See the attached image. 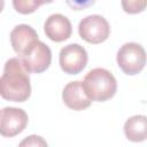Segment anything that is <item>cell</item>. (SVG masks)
I'll use <instances>...</instances> for the list:
<instances>
[{
  "instance_id": "cell-11",
  "label": "cell",
  "mask_w": 147,
  "mask_h": 147,
  "mask_svg": "<svg viewBox=\"0 0 147 147\" xmlns=\"http://www.w3.org/2000/svg\"><path fill=\"white\" fill-rule=\"evenodd\" d=\"M124 134L127 140L140 142L147 138V118L144 115H134L124 124Z\"/></svg>"
},
{
  "instance_id": "cell-8",
  "label": "cell",
  "mask_w": 147,
  "mask_h": 147,
  "mask_svg": "<svg viewBox=\"0 0 147 147\" xmlns=\"http://www.w3.org/2000/svg\"><path fill=\"white\" fill-rule=\"evenodd\" d=\"M38 40L37 32L28 24H18L10 32V42L18 57L30 53Z\"/></svg>"
},
{
  "instance_id": "cell-3",
  "label": "cell",
  "mask_w": 147,
  "mask_h": 147,
  "mask_svg": "<svg viewBox=\"0 0 147 147\" xmlns=\"http://www.w3.org/2000/svg\"><path fill=\"white\" fill-rule=\"evenodd\" d=\"M116 61L121 70L130 76L138 75L146 64V52L137 42H126L117 52Z\"/></svg>"
},
{
  "instance_id": "cell-10",
  "label": "cell",
  "mask_w": 147,
  "mask_h": 147,
  "mask_svg": "<svg viewBox=\"0 0 147 147\" xmlns=\"http://www.w3.org/2000/svg\"><path fill=\"white\" fill-rule=\"evenodd\" d=\"M62 100L64 105L76 111L84 110L91 106V100L87 96L82 82H70L68 83L62 92Z\"/></svg>"
},
{
  "instance_id": "cell-5",
  "label": "cell",
  "mask_w": 147,
  "mask_h": 147,
  "mask_svg": "<svg viewBox=\"0 0 147 147\" xmlns=\"http://www.w3.org/2000/svg\"><path fill=\"white\" fill-rule=\"evenodd\" d=\"M29 122L28 114L15 107H5L0 110V136L11 138L24 131Z\"/></svg>"
},
{
  "instance_id": "cell-14",
  "label": "cell",
  "mask_w": 147,
  "mask_h": 147,
  "mask_svg": "<svg viewBox=\"0 0 147 147\" xmlns=\"http://www.w3.org/2000/svg\"><path fill=\"white\" fill-rule=\"evenodd\" d=\"M65 2L74 10H84L93 6L96 0H65Z\"/></svg>"
},
{
  "instance_id": "cell-9",
  "label": "cell",
  "mask_w": 147,
  "mask_h": 147,
  "mask_svg": "<svg viewBox=\"0 0 147 147\" xmlns=\"http://www.w3.org/2000/svg\"><path fill=\"white\" fill-rule=\"evenodd\" d=\"M45 34L55 42H61L70 38L72 33L71 22L62 14H53L48 16L44 24Z\"/></svg>"
},
{
  "instance_id": "cell-2",
  "label": "cell",
  "mask_w": 147,
  "mask_h": 147,
  "mask_svg": "<svg viewBox=\"0 0 147 147\" xmlns=\"http://www.w3.org/2000/svg\"><path fill=\"white\" fill-rule=\"evenodd\" d=\"M82 84L91 101H107L111 99L117 91L116 78L110 71L103 68H94L90 70Z\"/></svg>"
},
{
  "instance_id": "cell-4",
  "label": "cell",
  "mask_w": 147,
  "mask_h": 147,
  "mask_svg": "<svg viewBox=\"0 0 147 147\" xmlns=\"http://www.w3.org/2000/svg\"><path fill=\"white\" fill-rule=\"evenodd\" d=\"M78 33L86 42L96 45L107 40L110 34V26L103 16L88 15L79 22Z\"/></svg>"
},
{
  "instance_id": "cell-1",
  "label": "cell",
  "mask_w": 147,
  "mask_h": 147,
  "mask_svg": "<svg viewBox=\"0 0 147 147\" xmlns=\"http://www.w3.org/2000/svg\"><path fill=\"white\" fill-rule=\"evenodd\" d=\"M31 95L29 72L23 67L20 57L9 59L0 77V96L7 101L24 102Z\"/></svg>"
},
{
  "instance_id": "cell-13",
  "label": "cell",
  "mask_w": 147,
  "mask_h": 147,
  "mask_svg": "<svg viewBox=\"0 0 147 147\" xmlns=\"http://www.w3.org/2000/svg\"><path fill=\"white\" fill-rule=\"evenodd\" d=\"M13 7L17 13L23 15L32 14L39 8L33 0H13Z\"/></svg>"
},
{
  "instance_id": "cell-17",
  "label": "cell",
  "mask_w": 147,
  "mask_h": 147,
  "mask_svg": "<svg viewBox=\"0 0 147 147\" xmlns=\"http://www.w3.org/2000/svg\"><path fill=\"white\" fill-rule=\"evenodd\" d=\"M3 7H5V0H0V13L2 11Z\"/></svg>"
},
{
  "instance_id": "cell-12",
  "label": "cell",
  "mask_w": 147,
  "mask_h": 147,
  "mask_svg": "<svg viewBox=\"0 0 147 147\" xmlns=\"http://www.w3.org/2000/svg\"><path fill=\"white\" fill-rule=\"evenodd\" d=\"M122 8L127 14H138L145 10L147 0H122Z\"/></svg>"
},
{
  "instance_id": "cell-6",
  "label": "cell",
  "mask_w": 147,
  "mask_h": 147,
  "mask_svg": "<svg viewBox=\"0 0 147 147\" xmlns=\"http://www.w3.org/2000/svg\"><path fill=\"white\" fill-rule=\"evenodd\" d=\"M87 52L79 44H69L60 51V67L68 75H77L87 64Z\"/></svg>"
},
{
  "instance_id": "cell-16",
  "label": "cell",
  "mask_w": 147,
  "mask_h": 147,
  "mask_svg": "<svg viewBox=\"0 0 147 147\" xmlns=\"http://www.w3.org/2000/svg\"><path fill=\"white\" fill-rule=\"evenodd\" d=\"M33 1H34V2H36V3H37L39 7H40L41 5H45V3H51L53 0H33Z\"/></svg>"
},
{
  "instance_id": "cell-15",
  "label": "cell",
  "mask_w": 147,
  "mask_h": 147,
  "mask_svg": "<svg viewBox=\"0 0 147 147\" xmlns=\"http://www.w3.org/2000/svg\"><path fill=\"white\" fill-rule=\"evenodd\" d=\"M20 146H47V142L39 136H30L24 139Z\"/></svg>"
},
{
  "instance_id": "cell-7",
  "label": "cell",
  "mask_w": 147,
  "mask_h": 147,
  "mask_svg": "<svg viewBox=\"0 0 147 147\" xmlns=\"http://www.w3.org/2000/svg\"><path fill=\"white\" fill-rule=\"evenodd\" d=\"M20 60L28 72L41 74L51 65L52 52L45 42L38 40L34 47L30 51V53L21 56Z\"/></svg>"
}]
</instances>
